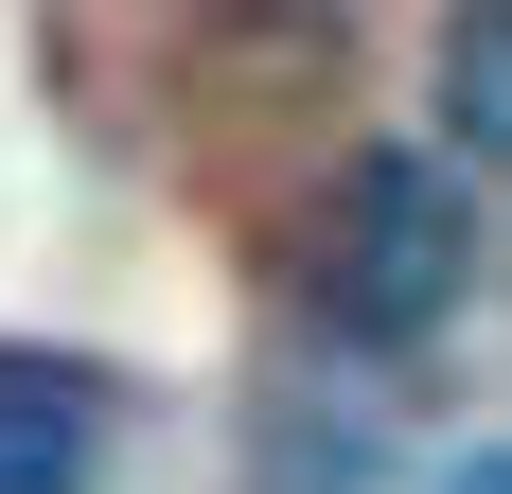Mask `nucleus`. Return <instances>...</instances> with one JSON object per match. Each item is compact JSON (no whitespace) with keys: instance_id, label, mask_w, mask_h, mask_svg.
<instances>
[{"instance_id":"1","label":"nucleus","mask_w":512,"mask_h":494,"mask_svg":"<svg viewBox=\"0 0 512 494\" xmlns=\"http://www.w3.org/2000/svg\"><path fill=\"white\" fill-rule=\"evenodd\" d=\"M301 283L318 318L354 353H424L442 318H460L477 283V212H460V159H424V142H371L336 195H318V247H301Z\"/></svg>"},{"instance_id":"2","label":"nucleus","mask_w":512,"mask_h":494,"mask_svg":"<svg viewBox=\"0 0 512 494\" xmlns=\"http://www.w3.org/2000/svg\"><path fill=\"white\" fill-rule=\"evenodd\" d=\"M106 424H124V406H106L89 353H18L0 336V494H89L106 477Z\"/></svg>"},{"instance_id":"3","label":"nucleus","mask_w":512,"mask_h":494,"mask_svg":"<svg viewBox=\"0 0 512 494\" xmlns=\"http://www.w3.org/2000/svg\"><path fill=\"white\" fill-rule=\"evenodd\" d=\"M442 124H460V159H512V0L442 18Z\"/></svg>"},{"instance_id":"4","label":"nucleus","mask_w":512,"mask_h":494,"mask_svg":"<svg viewBox=\"0 0 512 494\" xmlns=\"http://www.w3.org/2000/svg\"><path fill=\"white\" fill-rule=\"evenodd\" d=\"M442 494H512V442H495V459H460V477H442Z\"/></svg>"}]
</instances>
